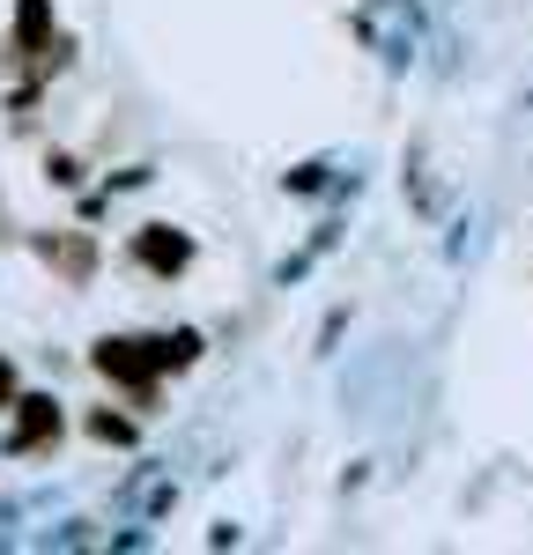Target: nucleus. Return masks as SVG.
Segmentation results:
<instances>
[{
    "label": "nucleus",
    "mask_w": 533,
    "mask_h": 555,
    "mask_svg": "<svg viewBox=\"0 0 533 555\" xmlns=\"http://www.w3.org/2000/svg\"><path fill=\"white\" fill-rule=\"evenodd\" d=\"M89 371L112 385V400H127L141 415H156V400H164V356H156V334H96L89 341Z\"/></svg>",
    "instance_id": "obj_1"
},
{
    "label": "nucleus",
    "mask_w": 533,
    "mask_h": 555,
    "mask_svg": "<svg viewBox=\"0 0 533 555\" xmlns=\"http://www.w3.org/2000/svg\"><path fill=\"white\" fill-rule=\"evenodd\" d=\"M38 259L67 289H89V274H96V237H89V230H52V237H38Z\"/></svg>",
    "instance_id": "obj_4"
},
{
    "label": "nucleus",
    "mask_w": 533,
    "mask_h": 555,
    "mask_svg": "<svg viewBox=\"0 0 533 555\" xmlns=\"http://www.w3.org/2000/svg\"><path fill=\"white\" fill-rule=\"evenodd\" d=\"M15 400H23V371H15V356L0 348V415H8Z\"/></svg>",
    "instance_id": "obj_9"
},
{
    "label": "nucleus",
    "mask_w": 533,
    "mask_h": 555,
    "mask_svg": "<svg viewBox=\"0 0 533 555\" xmlns=\"http://www.w3.org/2000/svg\"><path fill=\"white\" fill-rule=\"evenodd\" d=\"M44 178H52L60 193H75L89 171H82V156H75V149H52V156H44Z\"/></svg>",
    "instance_id": "obj_7"
},
{
    "label": "nucleus",
    "mask_w": 533,
    "mask_h": 555,
    "mask_svg": "<svg viewBox=\"0 0 533 555\" xmlns=\"http://www.w3.org/2000/svg\"><path fill=\"white\" fill-rule=\"evenodd\" d=\"M127 259L148 282H178V274H193L200 245H193V230H178V222H141V230H127Z\"/></svg>",
    "instance_id": "obj_3"
},
{
    "label": "nucleus",
    "mask_w": 533,
    "mask_h": 555,
    "mask_svg": "<svg viewBox=\"0 0 533 555\" xmlns=\"http://www.w3.org/2000/svg\"><path fill=\"white\" fill-rule=\"evenodd\" d=\"M326 178H334V164H318V156H311V164H297L282 185H289V193H326Z\"/></svg>",
    "instance_id": "obj_8"
},
{
    "label": "nucleus",
    "mask_w": 533,
    "mask_h": 555,
    "mask_svg": "<svg viewBox=\"0 0 533 555\" xmlns=\"http://www.w3.org/2000/svg\"><path fill=\"white\" fill-rule=\"evenodd\" d=\"M82 437H89V444H104V452H133V444H141V408H112V400H96V408H82Z\"/></svg>",
    "instance_id": "obj_5"
},
{
    "label": "nucleus",
    "mask_w": 533,
    "mask_h": 555,
    "mask_svg": "<svg viewBox=\"0 0 533 555\" xmlns=\"http://www.w3.org/2000/svg\"><path fill=\"white\" fill-rule=\"evenodd\" d=\"M60 437H67V400L60 392H38V385H23V400L8 408V460H52L60 452Z\"/></svg>",
    "instance_id": "obj_2"
},
{
    "label": "nucleus",
    "mask_w": 533,
    "mask_h": 555,
    "mask_svg": "<svg viewBox=\"0 0 533 555\" xmlns=\"http://www.w3.org/2000/svg\"><path fill=\"white\" fill-rule=\"evenodd\" d=\"M156 356H164L171 378H185V371L208 356V341H200V326H164V334H156Z\"/></svg>",
    "instance_id": "obj_6"
}]
</instances>
